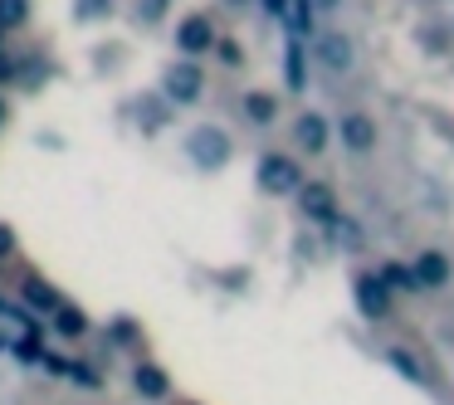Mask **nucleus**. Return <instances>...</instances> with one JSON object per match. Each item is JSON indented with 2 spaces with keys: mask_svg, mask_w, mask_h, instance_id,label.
<instances>
[{
  "mask_svg": "<svg viewBox=\"0 0 454 405\" xmlns=\"http://www.w3.org/2000/svg\"><path fill=\"white\" fill-rule=\"evenodd\" d=\"M200 89H206V69L200 64H191V59H181V64H167V74H161V93H167V103H196L200 98Z\"/></svg>",
  "mask_w": 454,
  "mask_h": 405,
  "instance_id": "nucleus-1",
  "label": "nucleus"
},
{
  "mask_svg": "<svg viewBox=\"0 0 454 405\" xmlns=\"http://www.w3.org/2000/svg\"><path fill=\"white\" fill-rule=\"evenodd\" d=\"M259 191L264 196H288V191H298V181H303V171H298L294 157H284V152H269L264 161H259Z\"/></svg>",
  "mask_w": 454,
  "mask_h": 405,
  "instance_id": "nucleus-2",
  "label": "nucleus"
},
{
  "mask_svg": "<svg viewBox=\"0 0 454 405\" xmlns=\"http://www.w3.org/2000/svg\"><path fill=\"white\" fill-rule=\"evenodd\" d=\"M294 147L303 152V157H323V152L333 147V122H327L323 113H298V122H294Z\"/></svg>",
  "mask_w": 454,
  "mask_h": 405,
  "instance_id": "nucleus-3",
  "label": "nucleus"
},
{
  "mask_svg": "<svg viewBox=\"0 0 454 405\" xmlns=\"http://www.w3.org/2000/svg\"><path fill=\"white\" fill-rule=\"evenodd\" d=\"M391 288L381 284L376 274H362L356 278V308H362V317H372V323H381L386 313H391Z\"/></svg>",
  "mask_w": 454,
  "mask_h": 405,
  "instance_id": "nucleus-4",
  "label": "nucleus"
},
{
  "mask_svg": "<svg viewBox=\"0 0 454 405\" xmlns=\"http://www.w3.org/2000/svg\"><path fill=\"white\" fill-rule=\"evenodd\" d=\"M176 50L186 54V59H196V54L215 50V25H210L206 15H191V20H181V30H176Z\"/></svg>",
  "mask_w": 454,
  "mask_h": 405,
  "instance_id": "nucleus-5",
  "label": "nucleus"
},
{
  "mask_svg": "<svg viewBox=\"0 0 454 405\" xmlns=\"http://www.w3.org/2000/svg\"><path fill=\"white\" fill-rule=\"evenodd\" d=\"M298 206L308 220H337V196L323 181H298Z\"/></svg>",
  "mask_w": 454,
  "mask_h": 405,
  "instance_id": "nucleus-6",
  "label": "nucleus"
},
{
  "mask_svg": "<svg viewBox=\"0 0 454 405\" xmlns=\"http://www.w3.org/2000/svg\"><path fill=\"white\" fill-rule=\"evenodd\" d=\"M317 59H323V69H333V74H347L356 64V50H352V40L347 35H337V30H323V40H317Z\"/></svg>",
  "mask_w": 454,
  "mask_h": 405,
  "instance_id": "nucleus-7",
  "label": "nucleus"
},
{
  "mask_svg": "<svg viewBox=\"0 0 454 405\" xmlns=\"http://www.w3.org/2000/svg\"><path fill=\"white\" fill-rule=\"evenodd\" d=\"M191 157L200 161V167H225V157H230V147H225V132L220 128H200V132H191Z\"/></svg>",
  "mask_w": 454,
  "mask_h": 405,
  "instance_id": "nucleus-8",
  "label": "nucleus"
},
{
  "mask_svg": "<svg viewBox=\"0 0 454 405\" xmlns=\"http://www.w3.org/2000/svg\"><path fill=\"white\" fill-rule=\"evenodd\" d=\"M337 132H342V142L352 152H372L376 147V122L366 118V113H342V122H337Z\"/></svg>",
  "mask_w": 454,
  "mask_h": 405,
  "instance_id": "nucleus-9",
  "label": "nucleus"
},
{
  "mask_svg": "<svg viewBox=\"0 0 454 405\" xmlns=\"http://www.w3.org/2000/svg\"><path fill=\"white\" fill-rule=\"evenodd\" d=\"M411 274H415V288H444L450 284V259H444L440 249H425L411 264Z\"/></svg>",
  "mask_w": 454,
  "mask_h": 405,
  "instance_id": "nucleus-10",
  "label": "nucleus"
},
{
  "mask_svg": "<svg viewBox=\"0 0 454 405\" xmlns=\"http://www.w3.org/2000/svg\"><path fill=\"white\" fill-rule=\"evenodd\" d=\"M132 386H137V395H147V401H167L171 395V376L161 371L157 362H142L137 371H132Z\"/></svg>",
  "mask_w": 454,
  "mask_h": 405,
  "instance_id": "nucleus-11",
  "label": "nucleus"
},
{
  "mask_svg": "<svg viewBox=\"0 0 454 405\" xmlns=\"http://www.w3.org/2000/svg\"><path fill=\"white\" fill-rule=\"evenodd\" d=\"M245 118L259 122V128H269V122L278 118V98H274V93H249V98H245Z\"/></svg>",
  "mask_w": 454,
  "mask_h": 405,
  "instance_id": "nucleus-12",
  "label": "nucleus"
},
{
  "mask_svg": "<svg viewBox=\"0 0 454 405\" xmlns=\"http://www.w3.org/2000/svg\"><path fill=\"white\" fill-rule=\"evenodd\" d=\"M376 278H381V284L391 288V293H415V274H411L405 264H386Z\"/></svg>",
  "mask_w": 454,
  "mask_h": 405,
  "instance_id": "nucleus-13",
  "label": "nucleus"
},
{
  "mask_svg": "<svg viewBox=\"0 0 454 405\" xmlns=\"http://www.w3.org/2000/svg\"><path fill=\"white\" fill-rule=\"evenodd\" d=\"M54 327H59L64 337H83L89 332V317L74 313V308H54Z\"/></svg>",
  "mask_w": 454,
  "mask_h": 405,
  "instance_id": "nucleus-14",
  "label": "nucleus"
},
{
  "mask_svg": "<svg viewBox=\"0 0 454 405\" xmlns=\"http://www.w3.org/2000/svg\"><path fill=\"white\" fill-rule=\"evenodd\" d=\"M386 362H391V366H395V371H401V376H405V381H425V366H420V362H415V356H411V352H401V347H391V352H386Z\"/></svg>",
  "mask_w": 454,
  "mask_h": 405,
  "instance_id": "nucleus-15",
  "label": "nucleus"
},
{
  "mask_svg": "<svg viewBox=\"0 0 454 405\" xmlns=\"http://www.w3.org/2000/svg\"><path fill=\"white\" fill-rule=\"evenodd\" d=\"M25 298H30V308H40V313H54V308H59V293H54V288H44L40 278H30V284H25Z\"/></svg>",
  "mask_w": 454,
  "mask_h": 405,
  "instance_id": "nucleus-16",
  "label": "nucleus"
},
{
  "mask_svg": "<svg viewBox=\"0 0 454 405\" xmlns=\"http://www.w3.org/2000/svg\"><path fill=\"white\" fill-rule=\"evenodd\" d=\"M0 20L20 25V20H25V0H0Z\"/></svg>",
  "mask_w": 454,
  "mask_h": 405,
  "instance_id": "nucleus-17",
  "label": "nucleus"
},
{
  "mask_svg": "<svg viewBox=\"0 0 454 405\" xmlns=\"http://www.w3.org/2000/svg\"><path fill=\"white\" fill-rule=\"evenodd\" d=\"M220 59H225V64H239V50H235V44L225 40V44H220Z\"/></svg>",
  "mask_w": 454,
  "mask_h": 405,
  "instance_id": "nucleus-18",
  "label": "nucleus"
},
{
  "mask_svg": "<svg viewBox=\"0 0 454 405\" xmlns=\"http://www.w3.org/2000/svg\"><path fill=\"white\" fill-rule=\"evenodd\" d=\"M15 245V235H11V225H0V254H5V249Z\"/></svg>",
  "mask_w": 454,
  "mask_h": 405,
  "instance_id": "nucleus-19",
  "label": "nucleus"
},
{
  "mask_svg": "<svg viewBox=\"0 0 454 405\" xmlns=\"http://www.w3.org/2000/svg\"><path fill=\"white\" fill-rule=\"evenodd\" d=\"M264 11H269V15H284V11H288V0H264Z\"/></svg>",
  "mask_w": 454,
  "mask_h": 405,
  "instance_id": "nucleus-20",
  "label": "nucleus"
},
{
  "mask_svg": "<svg viewBox=\"0 0 454 405\" xmlns=\"http://www.w3.org/2000/svg\"><path fill=\"white\" fill-rule=\"evenodd\" d=\"M5 122H11V103L0 98V128H5Z\"/></svg>",
  "mask_w": 454,
  "mask_h": 405,
  "instance_id": "nucleus-21",
  "label": "nucleus"
},
{
  "mask_svg": "<svg viewBox=\"0 0 454 405\" xmlns=\"http://www.w3.org/2000/svg\"><path fill=\"white\" fill-rule=\"evenodd\" d=\"M11 74H15V69H11V64H5V59H0V83L11 79Z\"/></svg>",
  "mask_w": 454,
  "mask_h": 405,
  "instance_id": "nucleus-22",
  "label": "nucleus"
}]
</instances>
